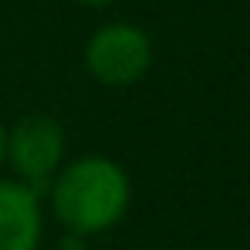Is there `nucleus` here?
<instances>
[{"label": "nucleus", "instance_id": "nucleus-2", "mask_svg": "<svg viewBox=\"0 0 250 250\" xmlns=\"http://www.w3.org/2000/svg\"><path fill=\"white\" fill-rule=\"evenodd\" d=\"M84 68L108 88H128L152 68V38L135 24H105L84 44Z\"/></svg>", "mask_w": 250, "mask_h": 250}, {"label": "nucleus", "instance_id": "nucleus-3", "mask_svg": "<svg viewBox=\"0 0 250 250\" xmlns=\"http://www.w3.org/2000/svg\"><path fill=\"white\" fill-rule=\"evenodd\" d=\"M3 159L17 172L21 183H27L38 196L51 186L64 159V128L51 115H24L14 128H7Z\"/></svg>", "mask_w": 250, "mask_h": 250}, {"label": "nucleus", "instance_id": "nucleus-6", "mask_svg": "<svg viewBox=\"0 0 250 250\" xmlns=\"http://www.w3.org/2000/svg\"><path fill=\"white\" fill-rule=\"evenodd\" d=\"M3 142H7V128L0 122V166H3Z\"/></svg>", "mask_w": 250, "mask_h": 250}, {"label": "nucleus", "instance_id": "nucleus-4", "mask_svg": "<svg viewBox=\"0 0 250 250\" xmlns=\"http://www.w3.org/2000/svg\"><path fill=\"white\" fill-rule=\"evenodd\" d=\"M41 233V196L21 179H0V250H38Z\"/></svg>", "mask_w": 250, "mask_h": 250}, {"label": "nucleus", "instance_id": "nucleus-5", "mask_svg": "<svg viewBox=\"0 0 250 250\" xmlns=\"http://www.w3.org/2000/svg\"><path fill=\"white\" fill-rule=\"evenodd\" d=\"M84 7H108V3H115V0H78Z\"/></svg>", "mask_w": 250, "mask_h": 250}, {"label": "nucleus", "instance_id": "nucleus-1", "mask_svg": "<svg viewBox=\"0 0 250 250\" xmlns=\"http://www.w3.org/2000/svg\"><path fill=\"white\" fill-rule=\"evenodd\" d=\"M51 209L71 237H91L112 230L132 203V183L115 159L82 156L58 169L47 186Z\"/></svg>", "mask_w": 250, "mask_h": 250}]
</instances>
